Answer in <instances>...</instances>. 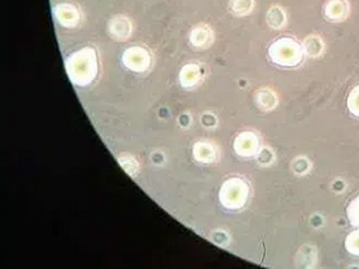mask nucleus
<instances>
[{
    "instance_id": "obj_1",
    "label": "nucleus",
    "mask_w": 359,
    "mask_h": 269,
    "mask_svg": "<svg viewBox=\"0 0 359 269\" xmlns=\"http://www.w3.org/2000/svg\"><path fill=\"white\" fill-rule=\"evenodd\" d=\"M269 55L279 65L294 66L301 62V48L290 39H280L269 49Z\"/></svg>"
},
{
    "instance_id": "obj_2",
    "label": "nucleus",
    "mask_w": 359,
    "mask_h": 269,
    "mask_svg": "<svg viewBox=\"0 0 359 269\" xmlns=\"http://www.w3.org/2000/svg\"><path fill=\"white\" fill-rule=\"evenodd\" d=\"M346 0H328L325 6V13L332 20H343L347 15Z\"/></svg>"
},
{
    "instance_id": "obj_3",
    "label": "nucleus",
    "mask_w": 359,
    "mask_h": 269,
    "mask_svg": "<svg viewBox=\"0 0 359 269\" xmlns=\"http://www.w3.org/2000/svg\"><path fill=\"white\" fill-rule=\"evenodd\" d=\"M267 20H269V23L271 27L279 28V27H282V25H284L285 16H284V13H283L280 8H273L269 10V15H267Z\"/></svg>"
},
{
    "instance_id": "obj_4",
    "label": "nucleus",
    "mask_w": 359,
    "mask_h": 269,
    "mask_svg": "<svg viewBox=\"0 0 359 269\" xmlns=\"http://www.w3.org/2000/svg\"><path fill=\"white\" fill-rule=\"evenodd\" d=\"M348 108L351 109L353 114L359 115V88L352 91L350 99H348Z\"/></svg>"
},
{
    "instance_id": "obj_5",
    "label": "nucleus",
    "mask_w": 359,
    "mask_h": 269,
    "mask_svg": "<svg viewBox=\"0 0 359 269\" xmlns=\"http://www.w3.org/2000/svg\"><path fill=\"white\" fill-rule=\"evenodd\" d=\"M318 41V39H311V40L306 42V49H308L309 54H313V55L318 54L320 49H321V46H320V42H318V45H315Z\"/></svg>"
}]
</instances>
